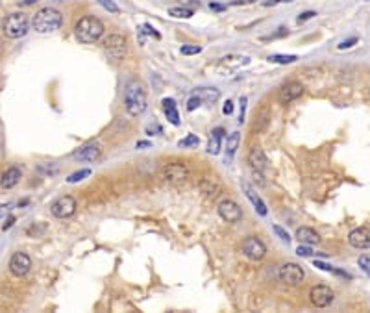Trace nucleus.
<instances>
[{
  "label": "nucleus",
  "instance_id": "nucleus-6",
  "mask_svg": "<svg viewBox=\"0 0 370 313\" xmlns=\"http://www.w3.org/2000/svg\"><path fill=\"white\" fill-rule=\"evenodd\" d=\"M189 176H191V170L185 163H168L163 167V178L173 185L185 184Z\"/></svg>",
  "mask_w": 370,
  "mask_h": 313
},
{
  "label": "nucleus",
  "instance_id": "nucleus-39",
  "mask_svg": "<svg viewBox=\"0 0 370 313\" xmlns=\"http://www.w3.org/2000/svg\"><path fill=\"white\" fill-rule=\"evenodd\" d=\"M222 113L224 115H232V113H234V102H232V100H226V102H224Z\"/></svg>",
  "mask_w": 370,
  "mask_h": 313
},
{
  "label": "nucleus",
  "instance_id": "nucleus-18",
  "mask_svg": "<svg viewBox=\"0 0 370 313\" xmlns=\"http://www.w3.org/2000/svg\"><path fill=\"white\" fill-rule=\"evenodd\" d=\"M20 178H22V173H20V169H17V167H10V169H8L4 175H2V189L6 191V189L15 187V185L20 182Z\"/></svg>",
  "mask_w": 370,
  "mask_h": 313
},
{
  "label": "nucleus",
  "instance_id": "nucleus-46",
  "mask_svg": "<svg viewBox=\"0 0 370 313\" xmlns=\"http://www.w3.org/2000/svg\"><path fill=\"white\" fill-rule=\"evenodd\" d=\"M209 8H211L213 11H224V10H226V6L217 4V2H209Z\"/></svg>",
  "mask_w": 370,
  "mask_h": 313
},
{
  "label": "nucleus",
  "instance_id": "nucleus-48",
  "mask_svg": "<svg viewBox=\"0 0 370 313\" xmlns=\"http://www.w3.org/2000/svg\"><path fill=\"white\" fill-rule=\"evenodd\" d=\"M34 2H36V0H22L20 6H30V4H34Z\"/></svg>",
  "mask_w": 370,
  "mask_h": 313
},
{
  "label": "nucleus",
  "instance_id": "nucleus-34",
  "mask_svg": "<svg viewBox=\"0 0 370 313\" xmlns=\"http://www.w3.org/2000/svg\"><path fill=\"white\" fill-rule=\"evenodd\" d=\"M287 34H289V30H287L285 26H281V28H279V32H276V34H272V36H265L263 41H270V39H279V37H285Z\"/></svg>",
  "mask_w": 370,
  "mask_h": 313
},
{
  "label": "nucleus",
  "instance_id": "nucleus-38",
  "mask_svg": "<svg viewBox=\"0 0 370 313\" xmlns=\"http://www.w3.org/2000/svg\"><path fill=\"white\" fill-rule=\"evenodd\" d=\"M357 41H359V39H357V37H350V39H346V41H343V43H340V45L337 46V48H339V50H345V48H350V46H354Z\"/></svg>",
  "mask_w": 370,
  "mask_h": 313
},
{
  "label": "nucleus",
  "instance_id": "nucleus-41",
  "mask_svg": "<svg viewBox=\"0 0 370 313\" xmlns=\"http://www.w3.org/2000/svg\"><path fill=\"white\" fill-rule=\"evenodd\" d=\"M315 15H317L315 11H304V13L298 17V22H304V21H307V19H313Z\"/></svg>",
  "mask_w": 370,
  "mask_h": 313
},
{
  "label": "nucleus",
  "instance_id": "nucleus-17",
  "mask_svg": "<svg viewBox=\"0 0 370 313\" xmlns=\"http://www.w3.org/2000/svg\"><path fill=\"white\" fill-rule=\"evenodd\" d=\"M243 191L246 193V196H248V201L253 204V208H255V211H258L259 215L265 217L267 215V206H265V202L259 198V195L253 191V187L250 184H246V182H243Z\"/></svg>",
  "mask_w": 370,
  "mask_h": 313
},
{
  "label": "nucleus",
  "instance_id": "nucleus-1",
  "mask_svg": "<svg viewBox=\"0 0 370 313\" xmlns=\"http://www.w3.org/2000/svg\"><path fill=\"white\" fill-rule=\"evenodd\" d=\"M147 91L143 88L141 83L132 80L128 82L126 91H124V108H126V113L130 117H139L143 113L147 111Z\"/></svg>",
  "mask_w": 370,
  "mask_h": 313
},
{
  "label": "nucleus",
  "instance_id": "nucleus-44",
  "mask_svg": "<svg viewBox=\"0 0 370 313\" xmlns=\"http://www.w3.org/2000/svg\"><path fill=\"white\" fill-rule=\"evenodd\" d=\"M244 111H246V98H241V119H239V123H244Z\"/></svg>",
  "mask_w": 370,
  "mask_h": 313
},
{
  "label": "nucleus",
  "instance_id": "nucleus-42",
  "mask_svg": "<svg viewBox=\"0 0 370 313\" xmlns=\"http://www.w3.org/2000/svg\"><path fill=\"white\" fill-rule=\"evenodd\" d=\"M143 28H145V32H147V34H150V36L156 37V39H159V37H161V36H159V32L154 30V28H152V26H150V24H145V26H143Z\"/></svg>",
  "mask_w": 370,
  "mask_h": 313
},
{
  "label": "nucleus",
  "instance_id": "nucleus-10",
  "mask_svg": "<svg viewBox=\"0 0 370 313\" xmlns=\"http://www.w3.org/2000/svg\"><path fill=\"white\" fill-rule=\"evenodd\" d=\"M217 211H218V215L222 217L226 222H239L243 219V210H241V206H239L237 202L230 201V198L218 202Z\"/></svg>",
  "mask_w": 370,
  "mask_h": 313
},
{
  "label": "nucleus",
  "instance_id": "nucleus-37",
  "mask_svg": "<svg viewBox=\"0 0 370 313\" xmlns=\"http://www.w3.org/2000/svg\"><path fill=\"white\" fill-rule=\"evenodd\" d=\"M296 254H298V256H302V258H307V256H313V250H311L309 246L305 245H300L298 248H296Z\"/></svg>",
  "mask_w": 370,
  "mask_h": 313
},
{
  "label": "nucleus",
  "instance_id": "nucleus-12",
  "mask_svg": "<svg viewBox=\"0 0 370 313\" xmlns=\"http://www.w3.org/2000/svg\"><path fill=\"white\" fill-rule=\"evenodd\" d=\"M32 267V260L30 256L26 254V252H15L10 260V271L13 276L17 278H22L26 272L30 271Z\"/></svg>",
  "mask_w": 370,
  "mask_h": 313
},
{
  "label": "nucleus",
  "instance_id": "nucleus-11",
  "mask_svg": "<svg viewBox=\"0 0 370 313\" xmlns=\"http://www.w3.org/2000/svg\"><path fill=\"white\" fill-rule=\"evenodd\" d=\"M243 252L246 254V258H250L252 262H261L267 254V246L263 245V241H259L258 237H246L243 243Z\"/></svg>",
  "mask_w": 370,
  "mask_h": 313
},
{
  "label": "nucleus",
  "instance_id": "nucleus-23",
  "mask_svg": "<svg viewBox=\"0 0 370 313\" xmlns=\"http://www.w3.org/2000/svg\"><path fill=\"white\" fill-rule=\"evenodd\" d=\"M239 143H241V134H239V132H234V134H230L228 143H226V154H228V158H234V154H235V150H237Z\"/></svg>",
  "mask_w": 370,
  "mask_h": 313
},
{
  "label": "nucleus",
  "instance_id": "nucleus-40",
  "mask_svg": "<svg viewBox=\"0 0 370 313\" xmlns=\"http://www.w3.org/2000/svg\"><path fill=\"white\" fill-rule=\"evenodd\" d=\"M13 222H15V217L13 215H10V217H6L4 219V224H2V230H8V228H11V226H13Z\"/></svg>",
  "mask_w": 370,
  "mask_h": 313
},
{
  "label": "nucleus",
  "instance_id": "nucleus-47",
  "mask_svg": "<svg viewBox=\"0 0 370 313\" xmlns=\"http://www.w3.org/2000/svg\"><path fill=\"white\" fill-rule=\"evenodd\" d=\"M147 147H150V143H148V141H139V143H137V149H139V150L147 149Z\"/></svg>",
  "mask_w": 370,
  "mask_h": 313
},
{
  "label": "nucleus",
  "instance_id": "nucleus-3",
  "mask_svg": "<svg viewBox=\"0 0 370 313\" xmlns=\"http://www.w3.org/2000/svg\"><path fill=\"white\" fill-rule=\"evenodd\" d=\"M61 24H63V15L54 8H43L32 19V26L37 34H52L60 30Z\"/></svg>",
  "mask_w": 370,
  "mask_h": 313
},
{
  "label": "nucleus",
  "instance_id": "nucleus-36",
  "mask_svg": "<svg viewBox=\"0 0 370 313\" xmlns=\"http://www.w3.org/2000/svg\"><path fill=\"white\" fill-rule=\"evenodd\" d=\"M200 104H202V98L198 97V95H194V97H191V98H189V102H187V109H189V111H194V109H196L198 106H200Z\"/></svg>",
  "mask_w": 370,
  "mask_h": 313
},
{
  "label": "nucleus",
  "instance_id": "nucleus-4",
  "mask_svg": "<svg viewBox=\"0 0 370 313\" xmlns=\"http://www.w3.org/2000/svg\"><path fill=\"white\" fill-rule=\"evenodd\" d=\"M4 36L10 37V39H19V37L26 36L28 34V28H30V21L24 13H10V15L4 19Z\"/></svg>",
  "mask_w": 370,
  "mask_h": 313
},
{
  "label": "nucleus",
  "instance_id": "nucleus-20",
  "mask_svg": "<svg viewBox=\"0 0 370 313\" xmlns=\"http://www.w3.org/2000/svg\"><path fill=\"white\" fill-rule=\"evenodd\" d=\"M296 237H298V241L305 243V245H317V243L320 241L319 234H317L313 228H307V226L298 228V230H296Z\"/></svg>",
  "mask_w": 370,
  "mask_h": 313
},
{
  "label": "nucleus",
  "instance_id": "nucleus-45",
  "mask_svg": "<svg viewBox=\"0 0 370 313\" xmlns=\"http://www.w3.org/2000/svg\"><path fill=\"white\" fill-rule=\"evenodd\" d=\"M255 0H232L230 4L232 6H244V4H253Z\"/></svg>",
  "mask_w": 370,
  "mask_h": 313
},
{
  "label": "nucleus",
  "instance_id": "nucleus-16",
  "mask_svg": "<svg viewBox=\"0 0 370 313\" xmlns=\"http://www.w3.org/2000/svg\"><path fill=\"white\" fill-rule=\"evenodd\" d=\"M248 163L255 173H263L265 169H269V158H267V154L259 147L252 149V152L248 156Z\"/></svg>",
  "mask_w": 370,
  "mask_h": 313
},
{
  "label": "nucleus",
  "instance_id": "nucleus-7",
  "mask_svg": "<svg viewBox=\"0 0 370 313\" xmlns=\"http://www.w3.org/2000/svg\"><path fill=\"white\" fill-rule=\"evenodd\" d=\"M76 208H78V204H76V198H74V196L63 195V196H60L58 201L52 202L50 211H52V215L58 217V219H67V217L74 215Z\"/></svg>",
  "mask_w": 370,
  "mask_h": 313
},
{
  "label": "nucleus",
  "instance_id": "nucleus-5",
  "mask_svg": "<svg viewBox=\"0 0 370 313\" xmlns=\"http://www.w3.org/2000/svg\"><path fill=\"white\" fill-rule=\"evenodd\" d=\"M102 46H104L106 56L109 58V60H115V62H121L128 52L126 37L119 36V34H111V36H107L106 39H104V43H102Z\"/></svg>",
  "mask_w": 370,
  "mask_h": 313
},
{
  "label": "nucleus",
  "instance_id": "nucleus-9",
  "mask_svg": "<svg viewBox=\"0 0 370 313\" xmlns=\"http://www.w3.org/2000/svg\"><path fill=\"white\" fill-rule=\"evenodd\" d=\"M335 298V293L331 288H328V286H315V288H311L309 291V300L313 306H317V308H328L331 302H333Z\"/></svg>",
  "mask_w": 370,
  "mask_h": 313
},
{
  "label": "nucleus",
  "instance_id": "nucleus-33",
  "mask_svg": "<svg viewBox=\"0 0 370 313\" xmlns=\"http://www.w3.org/2000/svg\"><path fill=\"white\" fill-rule=\"evenodd\" d=\"M58 167H50V165H39L37 167V173H41V175H58Z\"/></svg>",
  "mask_w": 370,
  "mask_h": 313
},
{
  "label": "nucleus",
  "instance_id": "nucleus-13",
  "mask_svg": "<svg viewBox=\"0 0 370 313\" xmlns=\"http://www.w3.org/2000/svg\"><path fill=\"white\" fill-rule=\"evenodd\" d=\"M348 243H350L354 248H359V250H366L370 248V228L366 226H359L348 234Z\"/></svg>",
  "mask_w": 370,
  "mask_h": 313
},
{
  "label": "nucleus",
  "instance_id": "nucleus-2",
  "mask_svg": "<svg viewBox=\"0 0 370 313\" xmlns=\"http://www.w3.org/2000/svg\"><path fill=\"white\" fill-rule=\"evenodd\" d=\"M74 36L80 43H97L104 36V24L97 17H81L74 26Z\"/></svg>",
  "mask_w": 370,
  "mask_h": 313
},
{
  "label": "nucleus",
  "instance_id": "nucleus-22",
  "mask_svg": "<svg viewBox=\"0 0 370 313\" xmlns=\"http://www.w3.org/2000/svg\"><path fill=\"white\" fill-rule=\"evenodd\" d=\"M200 191H202L204 195L206 196H209V198H213V196H217L218 195V191H220V185L218 184H215L213 180H209V178H206L200 184Z\"/></svg>",
  "mask_w": 370,
  "mask_h": 313
},
{
  "label": "nucleus",
  "instance_id": "nucleus-19",
  "mask_svg": "<svg viewBox=\"0 0 370 313\" xmlns=\"http://www.w3.org/2000/svg\"><path fill=\"white\" fill-rule=\"evenodd\" d=\"M224 137V128H215L209 135V143H208V154L217 156L220 152V141Z\"/></svg>",
  "mask_w": 370,
  "mask_h": 313
},
{
  "label": "nucleus",
  "instance_id": "nucleus-25",
  "mask_svg": "<svg viewBox=\"0 0 370 313\" xmlns=\"http://www.w3.org/2000/svg\"><path fill=\"white\" fill-rule=\"evenodd\" d=\"M168 15L178 17V19H189V17L193 15V10H189V8H182V6H178V8H170V10H168Z\"/></svg>",
  "mask_w": 370,
  "mask_h": 313
},
{
  "label": "nucleus",
  "instance_id": "nucleus-28",
  "mask_svg": "<svg viewBox=\"0 0 370 313\" xmlns=\"http://www.w3.org/2000/svg\"><path fill=\"white\" fill-rule=\"evenodd\" d=\"M196 145H198V137L191 134L185 139H182V141L178 143V147H180V149H189V147H196Z\"/></svg>",
  "mask_w": 370,
  "mask_h": 313
},
{
  "label": "nucleus",
  "instance_id": "nucleus-32",
  "mask_svg": "<svg viewBox=\"0 0 370 313\" xmlns=\"http://www.w3.org/2000/svg\"><path fill=\"white\" fill-rule=\"evenodd\" d=\"M274 234H278V237L281 239L283 243H291V236L287 234V232L281 228V226H278V224H274Z\"/></svg>",
  "mask_w": 370,
  "mask_h": 313
},
{
  "label": "nucleus",
  "instance_id": "nucleus-24",
  "mask_svg": "<svg viewBox=\"0 0 370 313\" xmlns=\"http://www.w3.org/2000/svg\"><path fill=\"white\" fill-rule=\"evenodd\" d=\"M298 60L296 56H287V54H272V56H269V62L270 63H279V65H289V63H294Z\"/></svg>",
  "mask_w": 370,
  "mask_h": 313
},
{
  "label": "nucleus",
  "instance_id": "nucleus-31",
  "mask_svg": "<svg viewBox=\"0 0 370 313\" xmlns=\"http://www.w3.org/2000/svg\"><path fill=\"white\" fill-rule=\"evenodd\" d=\"M357 263H359L361 271L370 276V256H361L359 260H357Z\"/></svg>",
  "mask_w": 370,
  "mask_h": 313
},
{
  "label": "nucleus",
  "instance_id": "nucleus-8",
  "mask_svg": "<svg viewBox=\"0 0 370 313\" xmlns=\"http://www.w3.org/2000/svg\"><path fill=\"white\" fill-rule=\"evenodd\" d=\"M278 278L283 283H289V286H298V283L304 282V269L300 267L298 263H285L281 265L278 271Z\"/></svg>",
  "mask_w": 370,
  "mask_h": 313
},
{
  "label": "nucleus",
  "instance_id": "nucleus-30",
  "mask_svg": "<svg viewBox=\"0 0 370 313\" xmlns=\"http://www.w3.org/2000/svg\"><path fill=\"white\" fill-rule=\"evenodd\" d=\"M98 4L104 8L106 11H111V13H119V6L113 2V0H97Z\"/></svg>",
  "mask_w": 370,
  "mask_h": 313
},
{
  "label": "nucleus",
  "instance_id": "nucleus-43",
  "mask_svg": "<svg viewBox=\"0 0 370 313\" xmlns=\"http://www.w3.org/2000/svg\"><path fill=\"white\" fill-rule=\"evenodd\" d=\"M287 2H291V0H265L263 6H276V4H287Z\"/></svg>",
  "mask_w": 370,
  "mask_h": 313
},
{
  "label": "nucleus",
  "instance_id": "nucleus-26",
  "mask_svg": "<svg viewBox=\"0 0 370 313\" xmlns=\"http://www.w3.org/2000/svg\"><path fill=\"white\" fill-rule=\"evenodd\" d=\"M91 175V169H81V170H76V173H72L69 178H67V182L69 184H76V182H80V180L87 178V176Z\"/></svg>",
  "mask_w": 370,
  "mask_h": 313
},
{
  "label": "nucleus",
  "instance_id": "nucleus-35",
  "mask_svg": "<svg viewBox=\"0 0 370 313\" xmlns=\"http://www.w3.org/2000/svg\"><path fill=\"white\" fill-rule=\"evenodd\" d=\"M180 52H182V54H185V56H193V54H200V52H202V48H200V46H182V48H180Z\"/></svg>",
  "mask_w": 370,
  "mask_h": 313
},
{
  "label": "nucleus",
  "instance_id": "nucleus-14",
  "mask_svg": "<svg viewBox=\"0 0 370 313\" xmlns=\"http://www.w3.org/2000/svg\"><path fill=\"white\" fill-rule=\"evenodd\" d=\"M304 83H300V82H289V83H285L283 88L279 89V97H278V100L281 104H289V102H293V100H296L298 97H302L304 95Z\"/></svg>",
  "mask_w": 370,
  "mask_h": 313
},
{
  "label": "nucleus",
  "instance_id": "nucleus-29",
  "mask_svg": "<svg viewBox=\"0 0 370 313\" xmlns=\"http://www.w3.org/2000/svg\"><path fill=\"white\" fill-rule=\"evenodd\" d=\"M315 267L317 269H320V271H330V272H335V274H339V276H348L346 272H343V271H337V269H333L331 265H328V263H322V262H315Z\"/></svg>",
  "mask_w": 370,
  "mask_h": 313
},
{
  "label": "nucleus",
  "instance_id": "nucleus-21",
  "mask_svg": "<svg viewBox=\"0 0 370 313\" xmlns=\"http://www.w3.org/2000/svg\"><path fill=\"white\" fill-rule=\"evenodd\" d=\"M163 111H165L167 119L174 124V126L180 124V113H178L176 104H174L173 98H165V100H163Z\"/></svg>",
  "mask_w": 370,
  "mask_h": 313
},
{
  "label": "nucleus",
  "instance_id": "nucleus-15",
  "mask_svg": "<svg viewBox=\"0 0 370 313\" xmlns=\"http://www.w3.org/2000/svg\"><path fill=\"white\" fill-rule=\"evenodd\" d=\"M100 156H102L100 145L89 143V145H86V147L78 149L76 152L72 154V158L78 159V161H97V159L100 158Z\"/></svg>",
  "mask_w": 370,
  "mask_h": 313
},
{
  "label": "nucleus",
  "instance_id": "nucleus-27",
  "mask_svg": "<svg viewBox=\"0 0 370 313\" xmlns=\"http://www.w3.org/2000/svg\"><path fill=\"white\" fill-rule=\"evenodd\" d=\"M198 97L206 98L208 102H215L218 98V91L217 89H202V91H198Z\"/></svg>",
  "mask_w": 370,
  "mask_h": 313
}]
</instances>
